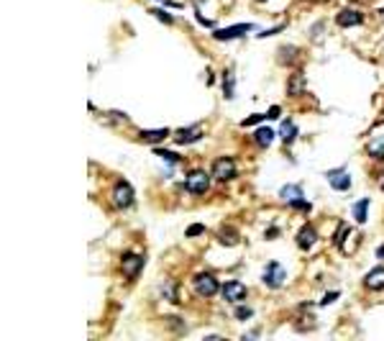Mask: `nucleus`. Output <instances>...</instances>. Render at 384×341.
<instances>
[{"instance_id":"obj_24","label":"nucleus","mask_w":384,"mask_h":341,"mask_svg":"<svg viewBox=\"0 0 384 341\" xmlns=\"http://www.w3.org/2000/svg\"><path fill=\"white\" fill-rule=\"evenodd\" d=\"M349 234H351V229L343 223V226H341V231H338V234H335V239H333V244H335V246H343V241H346V236H349Z\"/></svg>"},{"instance_id":"obj_16","label":"nucleus","mask_w":384,"mask_h":341,"mask_svg":"<svg viewBox=\"0 0 384 341\" xmlns=\"http://www.w3.org/2000/svg\"><path fill=\"white\" fill-rule=\"evenodd\" d=\"M254 141L264 149V146H269L274 141V131L272 129H256V134H254Z\"/></svg>"},{"instance_id":"obj_3","label":"nucleus","mask_w":384,"mask_h":341,"mask_svg":"<svg viewBox=\"0 0 384 341\" xmlns=\"http://www.w3.org/2000/svg\"><path fill=\"white\" fill-rule=\"evenodd\" d=\"M192 290H195L198 295H203V297H210V295H215L220 290V285H218V280L213 275L203 272V275H195V280H192Z\"/></svg>"},{"instance_id":"obj_23","label":"nucleus","mask_w":384,"mask_h":341,"mask_svg":"<svg viewBox=\"0 0 384 341\" xmlns=\"http://www.w3.org/2000/svg\"><path fill=\"white\" fill-rule=\"evenodd\" d=\"M223 88H225V98H233V72L223 74Z\"/></svg>"},{"instance_id":"obj_30","label":"nucleus","mask_w":384,"mask_h":341,"mask_svg":"<svg viewBox=\"0 0 384 341\" xmlns=\"http://www.w3.org/2000/svg\"><path fill=\"white\" fill-rule=\"evenodd\" d=\"M266 116H261V113H256V116H251V118H246L244 121V126H254V123H259V121H264Z\"/></svg>"},{"instance_id":"obj_13","label":"nucleus","mask_w":384,"mask_h":341,"mask_svg":"<svg viewBox=\"0 0 384 341\" xmlns=\"http://www.w3.org/2000/svg\"><path fill=\"white\" fill-rule=\"evenodd\" d=\"M335 21H338V26H341V28H349V26L361 23V21H364V16H361L359 11H341V13L335 16Z\"/></svg>"},{"instance_id":"obj_20","label":"nucleus","mask_w":384,"mask_h":341,"mask_svg":"<svg viewBox=\"0 0 384 341\" xmlns=\"http://www.w3.org/2000/svg\"><path fill=\"white\" fill-rule=\"evenodd\" d=\"M366 208H369V200H366V198H364L361 203H356V205H354V218H356L359 223H364V221H366Z\"/></svg>"},{"instance_id":"obj_1","label":"nucleus","mask_w":384,"mask_h":341,"mask_svg":"<svg viewBox=\"0 0 384 341\" xmlns=\"http://www.w3.org/2000/svg\"><path fill=\"white\" fill-rule=\"evenodd\" d=\"M184 187H187V193H189V195H205V193H208V187H210V177H208L203 169H195V172H189V175H187Z\"/></svg>"},{"instance_id":"obj_5","label":"nucleus","mask_w":384,"mask_h":341,"mask_svg":"<svg viewBox=\"0 0 384 341\" xmlns=\"http://www.w3.org/2000/svg\"><path fill=\"white\" fill-rule=\"evenodd\" d=\"M279 198H282L287 205H295V208L307 210V203L302 200V187H300V185H284L282 190H279Z\"/></svg>"},{"instance_id":"obj_19","label":"nucleus","mask_w":384,"mask_h":341,"mask_svg":"<svg viewBox=\"0 0 384 341\" xmlns=\"http://www.w3.org/2000/svg\"><path fill=\"white\" fill-rule=\"evenodd\" d=\"M236 241H238V231H233V229H220V244L230 246V244H236Z\"/></svg>"},{"instance_id":"obj_26","label":"nucleus","mask_w":384,"mask_h":341,"mask_svg":"<svg viewBox=\"0 0 384 341\" xmlns=\"http://www.w3.org/2000/svg\"><path fill=\"white\" fill-rule=\"evenodd\" d=\"M292 54H295V47H284V49H282V64L292 62Z\"/></svg>"},{"instance_id":"obj_10","label":"nucleus","mask_w":384,"mask_h":341,"mask_svg":"<svg viewBox=\"0 0 384 341\" xmlns=\"http://www.w3.org/2000/svg\"><path fill=\"white\" fill-rule=\"evenodd\" d=\"M315 241H318V231L313 229L310 223L302 226V229L297 231V246H300V249H313Z\"/></svg>"},{"instance_id":"obj_21","label":"nucleus","mask_w":384,"mask_h":341,"mask_svg":"<svg viewBox=\"0 0 384 341\" xmlns=\"http://www.w3.org/2000/svg\"><path fill=\"white\" fill-rule=\"evenodd\" d=\"M302 82H305V80H302V74H292L290 88H287V95H292V98H295V95L302 90Z\"/></svg>"},{"instance_id":"obj_12","label":"nucleus","mask_w":384,"mask_h":341,"mask_svg":"<svg viewBox=\"0 0 384 341\" xmlns=\"http://www.w3.org/2000/svg\"><path fill=\"white\" fill-rule=\"evenodd\" d=\"M200 134H203L200 126H187V129L174 131V141H177V144H195V141L200 139Z\"/></svg>"},{"instance_id":"obj_6","label":"nucleus","mask_w":384,"mask_h":341,"mask_svg":"<svg viewBox=\"0 0 384 341\" xmlns=\"http://www.w3.org/2000/svg\"><path fill=\"white\" fill-rule=\"evenodd\" d=\"M141 267H143V257H141V254H123V259H121V272H123L128 280H133V277L141 272Z\"/></svg>"},{"instance_id":"obj_22","label":"nucleus","mask_w":384,"mask_h":341,"mask_svg":"<svg viewBox=\"0 0 384 341\" xmlns=\"http://www.w3.org/2000/svg\"><path fill=\"white\" fill-rule=\"evenodd\" d=\"M154 154L157 157H162L164 162H169V164H177L179 162V154H174V151H164V149H154Z\"/></svg>"},{"instance_id":"obj_8","label":"nucleus","mask_w":384,"mask_h":341,"mask_svg":"<svg viewBox=\"0 0 384 341\" xmlns=\"http://www.w3.org/2000/svg\"><path fill=\"white\" fill-rule=\"evenodd\" d=\"M254 26L251 23H238V26H228V28H220V31H215L213 36L218 41H228V39H238V36H244V33H249Z\"/></svg>"},{"instance_id":"obj_2","label":"nucleus","mask_w":384,"mask_h":341,"mask_svg":"<svg viewBox=\"0 0 384 341\" xmlns=\"http://www.w3.org/2000/svg\"><path fill=\"white\" fill-rule=\"evenodd\" d=\"M213 177L215 180H220V182H228V180H233L236 177V172H238V167H236V162L230 159V157H220V159H215L213 162Z\"/></svg>"},{"instance_id":"obj_14","label":"nucleus","mask_w":384,"mask_h":341,"mask_svg":"<svg viewBox=\"0 0 384 341\" xmlns=\"http://www.w3.org/2000/svg\"><path fill=\"white\" fill-rule=\"evenodd\" d=\"M364 285H366L369 290H384V267L371 270V272L364 277Z\"/></svg>"},{"instance_id":"obj_15","label":"nucleus","mask_w":384,"mask_h":341,"mask_svg":"<svg viewBox=\"0 0 384 341\" xmlns=\"http://www.w3.org/2000/svg\"><path fill=\"white\" fill-rule=\"evenodd\" d=\"M279 136H282V141H284V144H292V141L297 139V126H295V121L284 118V121H282V126H279Z\"/></svg>"},{"instance_id":"obj_18","label":"nucleus","mask_w":384,"mask_h":341,"mask_svg":"<svg viewBox=\"0 0 384 341\" xmlns=\"http://www.w3.org/2000/svg\"><path fill=\"white\" fill-rule=\"evenodd\" d=\"M162 295H164L169 303H174V300H177V282H174V280H167V282L162 285Z\"/></svg>"},{"instance_id":"obj_31","label":"nucleus","mask_w":384,"mask_h":341,"mask_svg":"<svg viewBox=\"0 0 384 341\" xmlns=\"http://www.w3.org/2000/svg\"><path fill=\"white\" fill-rule=\"evenodd\" d=\"M251 308H236V318H251Z\"/></svg>"},{"instance_id":"obj_28","label":"nucleus","mask_w":384,"mask_h":341,"mask_svg":"<svg viewBox=\"0 0 384 341\" xmlns=\"http://www.w3.org/2000/svg\"><path fill=\"white\" fill-rule=\"evenodd\" d=\"M205 229H203V226L200 223H195V226H189V229H187V236H200Z\"/></svg>"},{"instance_id":"obj_9","label":"nucleus","mask_w":384,"mask_h":341,"mask_svg":"<svg viewBox=\"0 0 384 341\" xmlns=\"http://www.w3.org/2000/svg\"><path fill=\"white\" fill-rule=\"evenodd\" d=\"M328 182H330L333 190H349L351 187V177H349L346 169H330L328 172Z\"/></svg>"},{"instance_id":"obj_25","label":"nucleus","mask_w":384,"mask_h":341,"mask_svg":"<svg viewBox=\"0 0 384 341\" xmlns=\"http://www.w3.org/2000/svg\"><path fill=\"white\" fill-rule=\"evenodd\" d=\"M151 13L157 16V18H159L162 23H174V16H169V13H167V11H162V8H154Z\"/></svg>"},{"instance_id":"obj_17","label":"nucleus","mask_w":384,"mask_h":341,"mask_svg":"<svg viewBox=\"0 0 384 341\" xmlns=\"http://www.w3.org/2000/svg\"><path fill=\"white\" fill-rule=\"evenodd\" d=\"M169 136V131L167 129H157V131H141V139L143 141H162V139H167Z\"/></svg>"},{"instance_id":"obj_29","label":"nucleus","mask_w":384,"mask_h":341,"mask_svg":"<svg viewBox=\"0 0 384 341\" xmlns=\"http://www.w3.org/2000/svg\"><path fill=\"white\" fill-rule=\"evenodd\" d=\"M279 116H282V108H279V105L269 108V113H266V118H272V121H274V118H279Z\"/></svg>"},{"instance_id":"obj_4","label":"nucleus","mask_w":384,"mask_h":341,"mask_svg":"<svg viewBox=\"0 0 384 341\" xmlns=\"http://www.w3.org/2000/svg\"><path fill=\"white\" fill-rule=\"evenodd\" d=\"M113 205H118V208L133 205V187H131L126 180L115 182V187H113Z\"/></svg>"},{"instance_id":"obj_27","label":"nucleus","mask_w":384,"mask_h":341,"mask_svg":"<svg viewBox=\"0 0 384 341\" xmlns=\"http://www.w3.org/2000/svg\"><path fill=\"white\" fill-rule=\"evenodd\" d=\"M369 151H371L374 157H376V154H381V159H384V144H376V141H374V144L369 146Z\"/></svg>"},{"instance_id":"obj_7","label":"nucleus","mask_w":384,"mask_h":341,"mask_svg":"<svg viewBox=\"0 0 384 341\" xmlns=\"http://www.w3.org/2000/svg\"><path fill=\"white\" fill-rule=\"evenodd\" d=\"M264 285H266V287H282V285H284V270L279 267L277 262L266 264V272H264Z\"/></svg>"},{"instance_id":"obj_32","label":"nucleus","mask_w":384,"mask_h":341,"mask_svg":"<svg viewBox=\"0 0 384 341\" xmlns=\"http://www.w3.org/2000/svg\"><path fill=\"white\" fill-rule=\"evenodd\" d=\"M335 297H338V292H328V295H325V297L320 300V306H330V303H333Z\"/></svg>"},{"instance_id":"obj_11","label":"nucleus","mask_w":384,"mask_h":341,"mask_svg":"<svg viewBox=\"0 0 384 341\" xmlns=\"http://www.w3.org/2000/svg\"><path fill=\"white\" fill-rule=\"evenodd\" d=\"M244 295H246V287H244L241 282H236V280H230V282L223 285V297H225L228 303H238Z\"/></svg>"}]
</instances>
